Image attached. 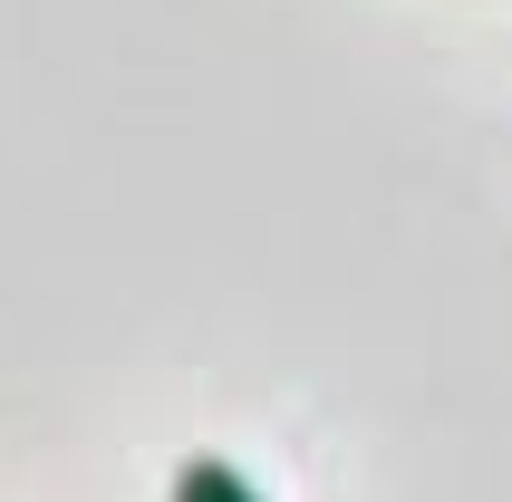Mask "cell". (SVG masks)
Wrapping results in <instances>:
<instances>
[{
  "label": "cell",
  "instance_id": "6da1fadb",
  "mask_svg": "<svg viewBox=\"0 0 512 502\" xmlns=\"http://www.w3.org/2000/svg\"><path fill=\"white\" fill-rule=\"evenodd\" d=\"M174 502H261V483L242 464H223V454H184L174 464Z\"/></svg>",
  "mask_w": 512,
  "mask_h": 502
}]
</instances>
